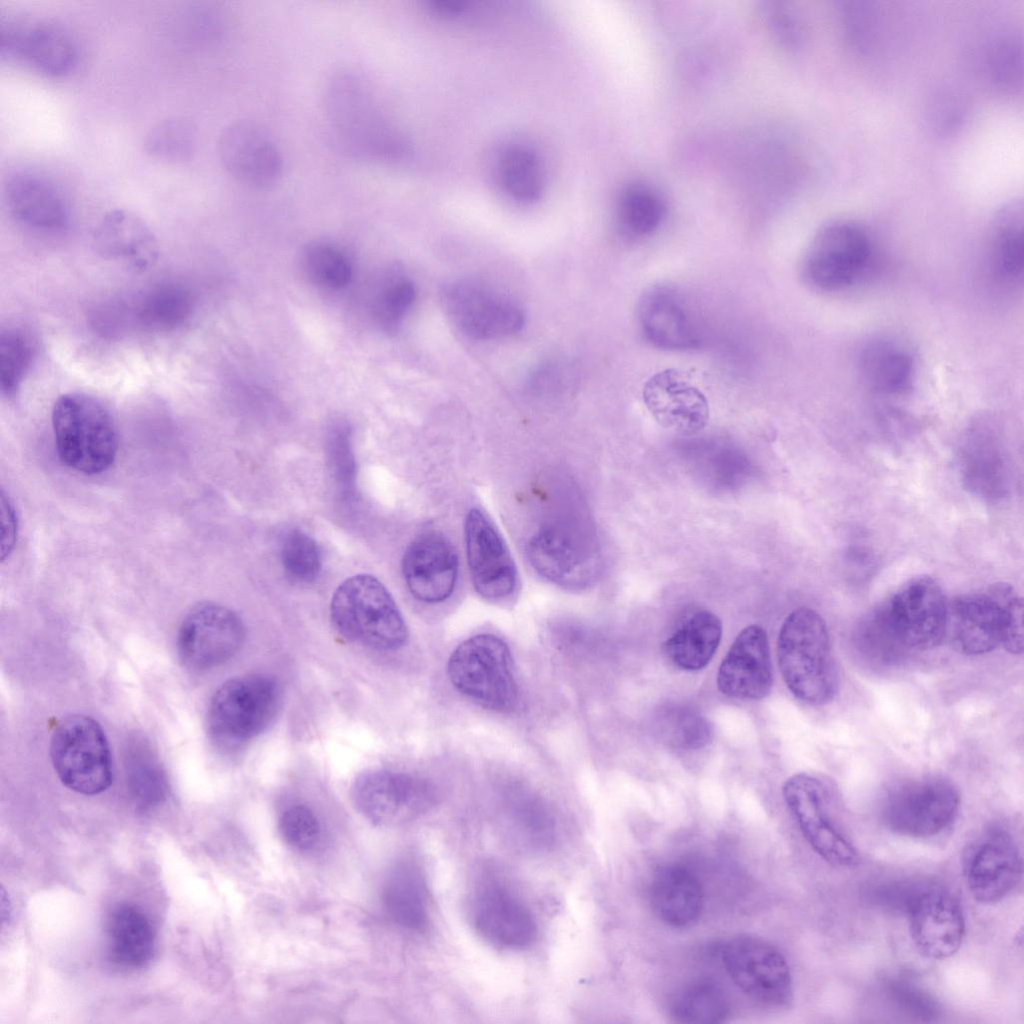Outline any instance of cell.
<instances>
[{"instance_id": "1", "label": "cell", "mask_w": 1024, "mask_h": 1024, "mask_svg": "<svg viewBox=\"0 0 1024 1024\" xmlns=\"http://www.w3.org/2000/svg\"><path fill=\"white\" fill-rule=\"evenodd\" d=\"M323 110L332 137L347 155L378 163L410 159V142L360 74L349 70L333 74L324 88Z\"/></svg>"}, {"instance_id": "2", "label": "cell", "mask_w": 1024, "mask_h": 1024, "mask_svg": "<svg viewBox=\"0 0 1024 1024\" xmlns=\"http://www.w3.org/2000/svg\"><path fill=\"white\" fill-rule=\"evenodd\" d=\"M777 657L783 680L800 701L822 706L838 690V671L824 619L806 607L792 611L777 639Z\"/></svg>"}, {"instance_id": "3", "label": "cell", "mask_w": 1024, "mask_h": 1024, "mask_svg": "<svg viewBox=\"0 0 1024 1024\" xmlns=\"http://www.w3.org/2000/svg\"><path fill=\"white\" fill-rule=\"evenodd\" d=\"M947 635L954 648L966 655L988 653L998 646L1021 654L1022 600L1006 583L958 596L949 603Z\"/></svg>"}, {"instance_id": "4", "label": "cell", "mask_w": 1024, "mask_h": 1024, "mask_svg": "<svg viewBox=\"0 0 1024 1024\" xmlns=\"http://www.w3.org/2000/svg\"><path fill=\"white\" fill-rule=\"evenodd\" d=\"M874 238L862 224L835 219L812 237L800 264L803 282L813 291L837 294L865 281L877 264Z\"/></svg>"}, {"instance_id": "5", "label": "cell", "mask_w": 1024, "mask_h": 1024, "mask_svg": "<svg viewBox=\"0 0 1024 1024\" xmlns=\"http://www.w3.org/2000/svg\"><path fill=\"white\" fill-rule=\"evenodd\" d=\"M55 445L61 461L84 474L108 470L118 452V433L108 408L86 393H68L52 410Z\"/></svg>"}, {"instance_id": "6", "label": "cell", "mask_w": 1024, "mask_h": 1024, "mask_svg": "<svg viewBox=\"0 0 1024 1024\" xmlns=\"http://www.w3.org/2000/svg\"><path fill=\"white\" fill-rule=\"evenodd\" d=\"M332 622L346 639L376 649L395 650L407 639L404 618L387 588L374 576L357 574L335 590Z\"/></svg>"}, {"instance_id": "7", "label": "cell", "mask_w": 1024, "mask_h": 1024, "mask_svg": "<svg viewBox=\"0 0 1024 1024\" xmlns=\"http://www.w3.org/2000/svg\"><path fill=\"white\" fill-rule=\"evenodd\" d=\"M279 688L266 675H249L225 682L211 698L207 732L223 752L234 751L262 732L273 719Z\"/></svg>"}, {"instance_id": "8", "label": "cell", "mask_w": 1024, "mask_h": 1024, "mask_svg": "<svg viewBox=\"0 0 1024 1024\" xmlns=\"http://www.w3.org/2000/svg\"><path fill=\"white\" fill-rule=\"evenodd\" d=\"M507 644L493 634L460 643L448 660V675L463 695L486 709L507 713L518 704V687Z\"/></svg>"}, {"instance_id": "9", "label": "cell", "mask_w": 1024, "mask_h": 1024, "mask_svg": "<svg viewBox=\"0 0 1024 1024\" xmlns=\"http://www.w3.org/2000/svg\"><path fill=\"white\" fill-rule=\"evenodd\" d=\"M54 770L64 786L83 795H96L113 780L111 752L100 724L86 715L61 720L50 742Z\"/></svg>"}, {"instance_id": "10", "label": "cell", "mask_w": 1024, "mask_h": 1024, "mask_svg": "<svg viewBox=\"0 0 1024 1024\" xmlns=\"http://www.w3.org/2000/svg\"><path fill=\"white\" fill-rule=\"evenodd\" d=\"M873 613L905 651L930 650L947 635L949 603L928 576L902 585Z\"/></svg>"}, {"instance_id": "11", "label": "cell", "mask_w": 1024, "mask_h": 1024, "mask_svg": "<svg viewBox=\"0 0 1024 1024\" xmlns=\"http://www.w3.org/2000/svg\"><path fill=\"white\" fill-rule=\"evenodd\" d=\"M959 806V791L950 780L924 776L892 786L885 794L881 813L891 831L911 838H929L954 821Z\"/></svg>"}, {"instance_id": "12", "label": "cell", "mask_w": 1024, "mask_h": 1024, "mask_svg": "<svg viewBox=\"0 0 1024 1024\" xmlns=\"http://www.w3.org/2000/svg\"><path fill=\"white\" fill-rule=\"evenodd\" d=\"M900 912L906 915L911 939L924 957L942 960L959 950L965 935L963 910L942 884L909 880Z\"/></svg>"}, {"instance_id": "13", "label": "cell", "mask_w": 1024, "mask_h": 1024, "mask_svg": "<svg viewBox=\"0 0 1024 1024\" xmlns=\"http://www.w3.org/2000/svg\"><path fill=\"white\" fill-rule=\"evenodd\" d=\"M441 300L453 324L474 340L510 337L525 324L524 311L515 300L477 280L449 282L441 291Z\"/></svg>"}, {"instance_id": "14", "label": "cell", "mask_w": 1024, "mask_h": 1024, "mask_svg": "<svg viewBox=\"0 0 1024 1024\" xmlns=\"http://www.w3.org/2000/svg\"><path fill=\"white\" fill-rule=\"evenodd\" d=\"M526 553L538 574L567 590L586 588L596 574L594 547L579 522L557 519L543 525L529 539Z\"/></svg>"}, {"instance_id": "15", "label": "cell", "mask_w": 1024, "mask_h": 1024, "mask_svg": "<svg viewBox=\"0 0 1024 1024\" xmlns=\"http://www.w3.org/2000/svg\"><path fill=\"white\" fill-rule=\"evenodd\" d=\"M351 797L358 812L379 826L412 821L429 811L437 800L435 788L426 779L385 769L360 774L352 785Z\"/></svg>"}, {"instance_id": "16", "label": "cell", "mask_w": 1024, "mask_h": 1024, "mask_svg": "<svg viewBox=\"0 0 1024 1024\" xmlns=\"http://www.w3.org/2000/svg\"><path fill=\"white\" fill-rule=\"evenodd\" d=\"M782 791L788 809L811 848L830 865L855 866L858 853L836 822L824 783L800 773L788 778Z\"/></svg>"}, {"instance_id": "17", "label": "cell", "mask_w": 1024, "mask_h": 1024, "mask_svg": "<svg viewBox=\"0 0 1024 1024\" xmlns=\"http://www.w3.org/2000/svg\"><path fill=\"white\" fill-rule=\"evenodd\" d=\"M726 972L749 998L768 1007H785L793 997L792 976L783 954L758 937L739 936L722 950Z\"/></svg>"}, {"instance_id": "18", "label": "cell", "mask_w": 1024, "mask_h": 1024, "mask_svg": "<svg viewBox=\"0 0 1024 1024\" xmlns=\"http://www.w3.org/2000/svg\"><path fill=\"white\" fill-rule=\"evenodd\" d=\"M961 869L972 897L991 904L1001 901L1019 884L1022 859L1012 835L1000 826H992L965 847Z\"/></svg>"}, {"instance_id": "19", "label": "cell", "mask_w": 1024, "mask_h": 1024, "mask_svg": "<svg viewBox=\"0 0 1024 1024\" xmlns=\"http://www.w3.org/2000/svg\"><path fill=\"white\" fill-rule=\"evenodd\" d=\"M245 628L229 608L211 602L193 607L182 620L177 634L181 663L192 670H206L223 664L241 648Z\"/></svg>"}, {"instance_id": "20", "label": "cell", "mask_w": 1024, "mask_h": 1024, "mask_svg": "<svg viewBox=\"0 0 1024 1024\" xmlns=\"http://www.w3.org/2000/svg\"><path fill=\"white\" fill-rule=\"evenodd\" d=\"M464 539L477 593L490 601L510 597L518 585L515 563L494 524L478 508L470 509L465 517Z\"/></svg>"}, {"instance_id": "21", "label": "cell", "mask_w": 1024, "mask_h": 1024, "mask_svg": "<svg viewBox=\"0 0 1024 1024\" xmlns=\"http://www.w3.org/2000/svg\"><path fill=\"white\" fill-rule=\"evenodd\" d=\"M217 152L224 169L248 187L269 188L281 178L280 150L252 121L241 119L226 125L219 135Z\"/></svg>"}, {"instance_id": "22", "label": "cell", "mask_w": 1024, "mask_h": 1024, "mask_svg": "<svg viewBox=\"0 0 1024 1024\" xmlns=\"http://www.w3.org/2000/svg\"><path fill=\"white\" fill-rule=\"evenodd\" d=\"M637 321L643 338L666 351H692L704 342V332L690 304L677 289L655 285L637 305Z\"/></svg>"}, {"instance_id": "23", "label": "cell", "mask_w": 1024, "mask_h": 1024, "mask_svg": "<svg viewBox=\"0 0 1024 1024\" xmlns=\"http://www.w3.org/2000/svg\"><path fill=\"white\" fill-rule=\"evenodd\" d=\"M1 54L49 76H61L76 63L77 48L60 26L39 19H16L1 26Z\"/></svg>"}, {"instance_id": "24", "label": "cell", "mask_w": 1024, "mask_h": 1024, "mask_svg": "<svg viewBox=\"0 0 1024 1024\" xmlns=\"http://www.w3.org/2000/svg\"><path fill=\"white\" fill-rule=\"evenodd\" d=\"M642 397L655 421L672 432L694 435L708 423L706 396L681 370L669 368L652 375L643 386Z\"/></svg>"}, {"instance_id": "25", "label": "cell", "mask_w": 1024, "mask_h": 1024, "mask_svg": "<svg viewBox=\"0 0 1024 1024\" xmlns=\"http://www.w3.org/2000/svg\"><path fill=\"white\" fill-rule=\"evenodd\" d=\"M772 663L766 631L749 625L737 635L717 673V686L726 696L759 700L772 687Z\"/></svg>"}, {"instance_id": "26", "label": "cell", "mask_w": 1024, "mask_h": 1024, "mask_svg": "<svg viewBox=\"0 0 1024 1024\" xmlns=\"http://www.w3.org/2000/svg\"><path fill=\"white\" fill-rule=\"evenodd\" d=\"M402 572L411 594L425 603L445 601L453 593L458 558L450 541L438 532L416 537L402 559Z\"/></svg>"}, {"instance_id": "27", "label": "cell", "mask_w": 1024, "mask_h": 1024, "mask_svg": "<svg viewBox=\"0 0 1024 1024\" xmlns=\"http://www.w3.org/2000/svg\"><path fill=\"white\" fill-rule=\"evenodd\" d=\"M473 921L489 943L506 949H523L537 935L535 918L517 897L499 885H488L476 895Z\"/></svg>"}, {"instance_id": "28", "label": "cell", "mask_w": 1024, "mask_h": 1024, "mask_svg": "<svg viewBox=\"0 0 1024 1024\" xmlns=\"http://www.w3.org/2000/svg\"><path fill=\"white\" fill-rule=\"evenodd\" d=\"M962 472L967 486L979 496L1005 495L1009 482L1007 455L996 427L977 421L967 432L962 451Z\"/></svg>"}, {"instance_id": "29", "label": "cell", "mask_w": 1024, "mask_h": 1024, "mask_svg": "<svg viewBox=\"0 0 1024 1024\" xmlns=\"http://www.w3.org/2000/svg\"><path fill=\"white\" fill-rule=\"evenodd\" d=\"M856 362L862 382L876 394H906L915 382V358L905 344L894 338L877 336L865 341Z\"/></svg>"}, {"instance_id": "30", "label": "cell", "mask_w": 1024, "mask_h": 1024, "mask_svg": "<svg viewBox=\"0 0 1024 1024\" xmlns=\"http://www.w3.org/2000/svg\"><path fill=\"white\" fill-rule=\"evenodd\" d=\"M4 197L13 217L30 228L58 231L68 223V210L61 195L35 174L10 175L4 184Z\"/></svg>"}, {"instance_id": "31", "label": "cell", "mask_w": 1024, "mask_h": 1024, "mask_svg": "<svg viewBox=\"0 0 1024 1024\" xmlns=\"http://www.w3.org/2000/svg\"><path fill=\"white\" fill-rule=\"evenodd\" d=\"M649 900L654 914L674 928L693 925L700 917L704 893L694 872L674 863L659 868L649 886Z\"/></svg>"}, {"instance_id": "32", "label": "cell", "mask_w": 1024, "mask_h": 1024, "mask_svg": "<svg viewBox=\"0 0 1024 1024\" xmlns=\"http://www.w3.org/2000/svg\"><path fill=\"white\" fill-rule=\"evenodd\" d=\"M94 240L104 256L134 269L145 270L157 259L158 248L151 229L125 209L105 214L94 230Z\"/></svg>"}, {"instance_id": "33", "label": "cell", "mask_w": 1024, "mask_h": 1024, "mask_svg": "<svg viewBox=\"0 0 1024 1024\" xmlns=\"http://www.w3.org/2000/svg\"><path fill=\"white\" fill-rule=\"evenodd\" d=\"M1024 211L1020 199L1001 205L988 231V264L996 281L1006 286L1022 284L1024 262Z\"/></svg>"}, {"instance_id": "34", "label": "cell", "mask_w": 1024, "mask_h": 1024, "mask_svg": "<svg viewBox=\"0 0 1024 1024\" xmlns=\"http://www.w3.org/2000/svg\"><path fill=\"white\" fill-rule=\"evenodd\" d=\"M389 918L399 926L421 931L428 925V890L420 867L412 861L397 863L382 889Z\"/></svg>"}, {"instance_id": "35", "label": "cell", "mask_w": 1024, "mask_h": 1024, "mask_svg": "<svg viewBox=\"0 0 1024 1024\" xmlns=\"http://www.w3.org/2000/svg\"><path fill=\"white\" fill-rule=\"evenodd\" d=\"M722 637L721 620L708 610L697 611L664 642L670 662L685 671L703 669L713 658Z\"/></svg>"}, {"instance_id": "36", "label": "cell", "mask_w": 1024, "mask_h": 1024, "mask_svg": "<svg viewBox=\"0 0 1024 1024\" xmlns=\"http://www.w3.org/2000/svg\"><path fill=\"white\" fill-rule=\"evenodd\" d=\"M106 928L108 952L114 963L137 968L151 959L155 935L149 919L140 909L128 904L115 907Z\"/></svg>"}, {"instance_id": "37", "label": "cell", "mask_w": 1024, "mask_h": 1024, "mask_svg": "<svg viewBox=\"0 0 1024 1024\" xmlns=\"http://www.w3.org/2000/svg\"><path fill=\"white\" fill-rule=\"evenodd\" d=\"M666 214V203L658 191L646 184L632 183L617 198L616 228L626 239L641 240L660 228Z\"/></svg>"}, {"instance_id": "38", "label": "cell", "mask_w": 1024, "mask_h": 1024, "mask_svg": "<svg viewBox=\"0 0 1024 1024\" xmlns=\"http://www.w3.org/2000/svg\"><path fill=\"white\" fill-rule=\"evenodd\" d=\"M496 178L501 190L520 204L537 201L544 187L543 167L537 153L526 145L505 148L496 161Z\"/></svg>"}, {"instance_id": "39", "label": "cell", "mask_w": 1024, "mask_h": 1024, "mask_svg": "<svg viewBox=\"0 0 1024 1024\" xmlns=\"http://www.w3.org/2000/svg\"><path fill=\"white\" fill-rule=\"evenodd\" d=\"M124 757L127 785L135 805L142 810L158 805L166 795L167 781L149 743L140 737L131 738Z\"/></svg>"}, {"instance_id": "40", "label": "cell", "mask_w": 1024, "mask_h": 1024, "mask_svg": "<svg viewBox=\"0 0 1024 1024\" xmlns=\"http://www.w3.org/2000/svg\"><path fill=\"white\" fill-rule=\"evenodd\" d=\"M507 816L509 837L520 847L543 851L554 845L557 837L555 820L536 799H512Z\"/></svg>"}, {"instance_id": "41", "label": "cell", "mask_w": 1024, "mask_h": 1024, "mask_svg": "<svg viewBox=\"0 0 1024 1024\" xmlns=\"http://www.w3.org/2000/svg\"><path fill=\"white\" fill-rule=\"evenodd\" d=\"M670 1011L681 1023H718L729 1014V1002L713 981L697 980L683 986L673 997Z\"/></svg>"}, {"instance_id": "42", "label": "cell", "mask_w": 1024, "mask_h": 1024, "mask_svg": "<svg viewBox=\"0 0 1024 1024\" xmlns=\"http://www.w3.org/2000/svg\"><path fill=\"white\" fill-rule=\"evenodd\" d=\"M192 311V299L180 286L165 285L152 290L141 301L138 318L155 331H168L182 325Z\"/></svg>"}, {"instance_id": "43", "label": "cell", "mask_w": 1024, "mask_h": 1024, "mask_svg": "<svg viewBox=\"0 0 1024 1024\" xmlns=\"http://www.w3.org/2000/svg\"><path fill=\"white\" fill-rule=\"evenodd\" d=\"M196 145V128L183 116H172L154 124L144 138V149L150 156L166 161H184L191 157Z\"/></svg>"}, {"instance_id": "44", "label": "cell", "mask_w": 1024, "mask_h": 1024, "mask_svg": "<svg viewBox=\"0 0 1024 1024\" xmlns=\"http://www.w3.org/2000/svg\"><path fill=\"white\" fill-rule=\"evenodd\" d=\"M660 734L673 747L696 750L705 747L712 738L711 725L697 711L685 706L666 709L658 721Z\"/></svg>"}, {"instance_id": "45", "label": "cell", "mask_w": 1024, "mask_h": 1024, "mask_svg": "<svg viewBox=\"0 0 1024 1024\" xmlns=\"http://www.w3.org/2000/svg\"><path fill=\"white\" fill-rule=\"evenodd\" d=\"M280 557L285 573L294 582L311 583L321 571L320 550L314 539L302 530L292 529L285 534Z\"/></svg>"}, {"instance_id": "46", "label": "cell", "mask_w": 1024, "mask_h": 1024, "mask_svg": "<svg viewBox=\"0 0 1024 1024\" xmlns=\"http://www.w3.org/2000/svg\"><path fill=\"white\" fill-rule=\"evenodd\" d=\"M303 260L310 279L323 288L339 290L350 281V262L333 245L326 243L312 244L306 249Z\"/></svg>"}, {"instance_id": "47", "label": "cell", "mask_w": 1024, "mask_h": 1024, "mask_svg": "<svg viewBox=\"0 0 1024 1024\" xmlns=\"http://www.w3.org/2000/svg\"><path fill=\"white\" fill-rule=\"evenodd\" d=\"M33 357L28 337L17 329L2 331L0 337L1 391L14 395L28 372Z\"/></svg>"}, {"instance_id": "48", "label": "cell", "mask_w": 1024, "mask_h": 1024, "mask_svg": "<svg viewBox=\"0 0 1024 1024\" xmlns=\"http://www.w3.org/2000/svg\"><path fill=\"white\" fill-rule=\"evenodd\" d=\"M416 300L414 283L404 275L390 279L376 302V314L387 327H395L405 317Z\"/></svg>"}, {"instance_id": "49", "label": "cell", "mask_w": 1024, "mask_h": 1024, "mask_svg": "<svg viewBox=\"0 0 1024 1024\" xmlns=\"http://www.w3.org/2000/svg\"><path fill=\"white\" fill-rule=\"evenodd\" d=\"M280 833L291 847L307 851L320 840L321 826L312 810L295 805L283 812L279 821Z\"/></svg>"}, {"instance_id": "50", "label": "cell", "mask_w": 1024, "mask_h": 1024, "mask_svg": "<svg viewBox=\"0 0 1024 1024\" xmlns=\"http://www.w3.org/2000/svg\"><path fill=\"white\" fill-rule=\"evenodd\" d=\"M887 993L897 1008L919 1020L931 1021L940 1013L938 1001L909 980H892L887 986Z\"/></svg>"}, {"instance_id": "51", "label": "cell", "mask_w": 1024, "mask_h": 1024, "mask_svg": "<svg viewBox=\"0 0 1024 1024\" xmlns=\"http://www.w3.org/2000/svg\"><path fill=\"white\" fill-rule=\"evenodd\" d=\"M1021 46L1015 40H1004L990 54L989 74L997 89L1015 91L1022 79Z\"/></svg>"}, {"instance_id": "52", "label": "cell", "mask_w": 1024, "mask_h": 1024, "mask_svg": "<svg viewBox=\"0 0 1024 1024\" xmlns=\"http://www.w3.org/2000/svg\"><path fill=\"white\" fill-rule=\"evenodd\" d=\"M843 33L848 45L857 51H865L875 29V14L865 2H846L840 9Z\"/></svg>"}, {"instance_id": "53", "label": "cell", "mask_w": 1024, "mask_h": 1024, "mask_svg": "<svg viewBox=\"0 0 1024 1024\" xmlns=\"http://www.w3.org/2000/svg\"><path fill=\"white\" fill-rule=\"evenodd\" d=\"M955 91L940 89L928 106V122L939 135H949L958 129L964 118L965 102Z\"/></svg>"}, {"instance_id": "54", "label": "cell", "mask_w": 1024, "mask_h": 1024, "mask_svg": "<svg viewBox=\"0 0 1024 1024\" xmlns=\"http://www.w3.org/2000/svg\"><path fill=\"white\" fill-rule=\"evenodd\" d=\"M2 503V546L1 554L2 560L6 559L7 556L12 552L17 535V515L14 507L9 500L6 498L4 493L1 496Z\"/></svg>"}]
</instances>
